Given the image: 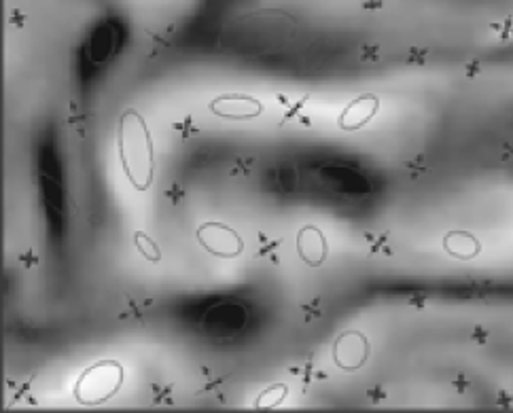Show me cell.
Wrapping results in <instances>:
<instances>
[{
    "label": "cell",
    "instance_id": "obj_1",
    "mask_svg": "<svg viewBox=\"0 0 513 413\" xmlns=\"http://www.w3.org/2000/svg\"><path fill=\"white\" fill-rule=\"evenodd\" d=\"M117 148L125 178L136 191H148L155 178V146L145 117L138 110L121 112L117 125Z\"/></svg>",
    "mask_w": 513,
    "mask_h": 413
},
{
    "label": "cell",
    "instance_id": "obj_2",
    "mask_svg": "<svg viewBox=\"0 0 513 413\" xmlns=\"http://www.w3.org/2000/svg\"><path fill=\"white\" fill-rule=\"evenodd\" d=\"M125 379V369L115 358H102L79 375L73 394L81 405H102L115 396Z\"/></svg>",
    "mask_w": 513,
    "mask_h": 413
},
{
    "label": "cell",
    "instance_id": "obj_3",
    "mask_svg": "<svg viewBox=\"0 0 513 413\" xmlns=\"http://www.w3.org/2000/svg\"><path fill=\"white\" fill-rule=\"evenodd\" d=\"M195 238L199 246L217 259H236L244 252V240L233 227L225 223H204L197 227Z\"/></svg>",
    "mask_w": 513,
    "mask_h": 413
},
{
    "label": "cell",
    "instance_id": "obj_4",
    "mask_svg": "<svg viewBox=\"0 0 513 413\" xmlns=\"http://www.w3.org/2000/svg\"><path fill=\"white\" fill-rule=\"evenodd\" d=\"M208 110L220 119L244 121V119L259 117L265 110V106H263L261 100L246 94H223V96H217L208 104Z\"/></svg>",
    "mask_w": 513,
    "mask_h": 413
},
{
    "label": "cell",
    "instance_id": "obj_5",
    "mask_svg": "<svg viewBox=\"0 0 513 413\" xmlns=\"http://www.w3.org/2000/svg\"><path fill=\"white\" fill-rule=\"evenodd\" d=\"M369 344L367 337L359 331H348L333 345V360L344 371H356L367 362Z\"/></svg>",
    "mask_w": 513,
    "mask_h": 413
},
{
    "label": "cell",
    "instance_id": "obj_6",
    "mask_svg": "<svg viewBox=\"0 0 513 413\" xmlns=\"http://www.w3.org/2000/svg\"><path fill=\"white\" fill-rule=\"evenodd\" d=\"M297 254L303 263H308L310 267H318L327 261L329 248H327V238L325 233L314 225H305L299 229L297 240H295Z\"/></svg>",
    "mask_w": 513,
    "mask_h": 413
},
{
    "label": "cell",
    "instance_id": "obj_7",
    "mask_svg": "<svg viewBox=\"0 0 513 413\" xmlns=\"http://www.w3.org/2000/svg\"><path fill=\"white\" fill-rule=\"evenodd\" d=\"M377 108H380V100H377L373 94H365L359 96L356 100H352L350 104L341 110L339 115V127L346 132H354L361 130L363 125H367L369 121L375 117Z\"/></svg>",
    "mask_w": 513,
    "mask_h": 413
},
{
    "label": "cell",
    "instance_id": "obj_8",
    "mask_svg": "<svg viewBox=\"0 0 513 413\" xmlns=\"http://www.w3.org/2000/svg\"><path fill=\"white\" fill-rule=\"evenodd\" d=\"M443 248H445L447 254L454 256V259H465V261L473 259V256H477L481 250L479 241L467 231H450L443 238Z\"/></svg>",
    "mask_w": 513,
    "mask_h": 413
},
{
    "label": "cell",
    "instance_id": "obj_9",
    "mask_svg": "<svg viewBox=\"0 0 513 413\" xmlns=\"http://www.w3.org/2000/svg\"><path fill=\"white\" fill-rule=\"evenodd\" d=\"M284 396H287V386L276 383V386L267 388L265 392L259 394V398L255 401V409H274L284 401Z\"/></svg>",
    "mask_w": 513,
    "mask_h": 413
},
{
    "label": "cell",
    "instance_id": "obj_10",
    "mask_svg": "<svg viewBox=\"0 0 513 413\" xmlns=\"http://www.w3.org/2000/svg\"><path fill=\"white\" fill-rule=\"evenodd\" d=\"M134 241H136L138 252L145 256L147 261H151V263H159V261H161V250H159L157 241H155L153 238H148L145 231H136V233H134Z\"/></svg>",
    "mask_w": 513,
    "mask_h": 413
}]
</instances>
